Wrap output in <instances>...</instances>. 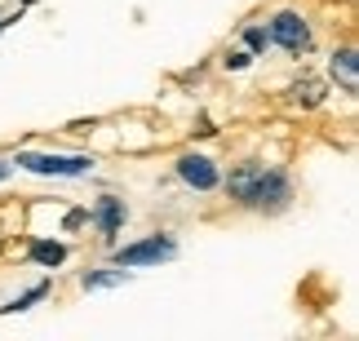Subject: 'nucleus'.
<instances>
[{
	"instance_id": "10",
	"label": "nucleus",
	"mask_w": 359,
	"mask_h": 341,
	"mask_svg": "<svg viewBox=\"0 0 359 341\" xmlns=\"http://www.w3.org/2000/svg\"><path fill=\"white\" fill-rule=\"evenodd\" d=\"M85 288H107V284H124V270H102V275H85Z\"/></svg>"
},
{
	"instance_id": "1",
	"label": "nucleus",
	"mask_w": 359,
	"mask_h": 341,
	"mask_svg": "<svg viewBox=\"0 0 359 341\" xmlns=\"http://www.w3.org/2000/svg\"><path fill=\"white\" fill-rule=\"evenodd\" d=\"M288 204H293V182H288V173L284 169H262V177H257V186H253V195H248L244 209H253V213H284Z\"/></svg>"
},
{
	"instance_id": "5",
	"label": "nucleus",
	"mask_w": 359,
	"mask_h": 341,
	"mask_svg": "<svg viewBox=\"0 0 359 341\" xmlns=\"http://www.w3.org/2000/svg\"><path fill=\"white\" fill-rule=\"evenodd\" d=\"M177 177H182L187 186H196V190H213L217 186V165L209 155H182L177 160Z\"/></svg>"
},
{
	"instance_id": "4",
	"label": "nucleus",
	"mask_w": 359,
	"mask_h": 341,
	"mask_svg": "<svg viewBox=\"0 0 359 341\" xmlns=\"http://www.w3.org/2000/svg\"><path fill=\"white\" fill-rule=\"evenodd\" d=\"M18 165H22V169H32V173L76 177V173H85V169H89V160H85V155H18Z\"/></svg>"
},
{
	"instance_id": "3",
	"label": "nucleus",
	"mask_w": 359,
	"mask_h": 341,
	"mask_svg": "<svg viewBox=\"0 0 359 341\" xmlns=\"http://www.w3.org/2000/svg\"><path fill=\"white\" fill-rule=\"evenodd\" d=\"M266 36L275 40V45H284L288 53H306V49H311V27H306V18H302V13H293V9L275 13Z\"/></svg>"
},
{
	"instance_id": "6",
	"label": "nucleus",
	"mask_w": 359,
	"mask_h": 341,
	"mask_svg": "<svg viewBox=\"0 0 359 341\" xmlns=\"http://www.w3.org/2000/svg\"><path fill=\"white\" fill-rule=\"evenodd\" d=\"M262 169H266L262 160H244V165H236V169H231V177H226V195L236 200V204H248V195H253Z\"/></svg>"
},
{
	"instance_id": "13",
	"label": "nucleus",
	"mask_w": 359,
	"mask_h": 341,
	"mask_svg": "<svg viewBox=\"0 0 359 341\" xmlns=\"http://www.w3.org/2000/svg\"><path fill=\"white\" fill-rule=\"evenodd\" d=\"M226 67H248V53H226Z\"/></svg>"
},
{
	"instance_id": "2",
	"label": "nucleus",
	"mask_w": 359,
	"mask_h": 341,
	"mask_svg": "<svg viewBox=\"0 0 359 341\" xmlns=\"http://www.w3.org/2000/svg\"><path fill=\"white\" fill-rule=\"evenodd\" d=\"M173 253H177V244L169 235H147L137 244H124L116 253V266H156V262H169Z\"/></svg>"
},
{
	"instance_id": "8",
	"label": "nucleus",
	"mask_w": 359,
	"mask_h": 341,
	"mask_svg": "<svg viewBox=\"0 0 359 341\" xmlns=\"http://www.w3.org/2000/svg\"><path fill=\"white\" fill-rule=\"evenodd\" d=\"M93 222L102 226V235H116V230L124 226V200L102 195V200H98V209H93Z\"/></svg>"
},
{
	"instance_id": "7",
	"label": "nucleus",
	"mask_w": 359,
	"mask_h": 341,
	"mask_svg": "<svg viewBox=\"0 0 359 341\" xmlns=\"http://www.w3.org/2000/svg\"><path fill=\"white\" fill-rule=\"evenodd\" d=\"M333 80L346 93H355L359 89V53L355 49H341V53H333Z\"/></svg>"
},
{
	"instance_id": "9",
	"label": "nucleus",
	"mask_w": 359,
	"mask_h": 341,
	"mask_svg": "<svg viewBox=\"0 0 359 341\" xmlns=\"http://www.w3.org/2000/svg\"><path fill=\"white\" fill-rule=\"evenodd\" d=\"M32 257H36V262L40 266H62L67 262V244H58V239H40V244H32Z\"/></svg>"
},
{
	"instance_id": "12",
	"label": "nucleus",
	"mask_w": 359,
	"mask_h": 341,
	"mask_svg": "<svg viewBox=\"0 0 359 341\" xmlns=\"http://www.w3.org/2000/svg\"><path fill=\"white\" fill-rule=\"evenodd\" d=\"M244 40H248V49H266V45H271V36L262 32V27H248V36H244Z\"/></svg>"
},
{
	"instance_id": "11",
	"label": "nucleus",
	"mask_w": 359,
	"mask_h": 341,
	"mask_svg": "<svg viewBox=\"0 0 359 341\" xmlns=\"http://www.w3.org/2000/svg\"><path fill=\"white\" fill-rule=\"evenodd\" d=\"M293 98H297V102H306V106H315V102H320V85H315V80H306V85H297V89H293Z\"/></svg>"
}]
</instances>
